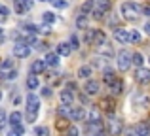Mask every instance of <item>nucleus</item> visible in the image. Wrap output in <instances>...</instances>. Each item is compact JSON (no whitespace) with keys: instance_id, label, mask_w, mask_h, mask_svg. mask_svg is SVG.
Here are the masks:
<instances>
[{"instance_id":"obj_1","label":"nucleus","mask_w":150,"mask_h":136,"mask_svg":"<svg viewBox=\"0 0 150 136\" xmlns=\"http://www.w3.org/2000/svg\"><path fill=\"white\" fill-rule=\"evenodd\" d=\"M25 104H27V121L34 123L38 117V112H40V96L30 91L25 98Z\"/></svg>"},{"instance_id":"obj_2","label":"nucleus","mask_w":150,"mask_h":136,"mask_svg":"<svg viewBox=\"0 0 150 136\" xmlns=\"http://www.w3.org/2000/svg\"><path fill=\"white\" fill-rule=\"evenodd\" d=\"M120 11H122V15H124L125 19H137L141 13H143V8L139 6L137 2H124L122 4V8H120Z\"/></svg>"},{"instance_id":"obj_3","label":"nucleus","mask_w":150,"mask_h":136,"mask_svg":"<svg viewBox=\"0 0 150 136\" xmlns=\"http://www.w3.org/2000/svg\"><path fill=\"white\" fill-rule=\"evenodd\" d=\"M0 77H2V80H8V81L17 77V68H15V64H13L11 59H6L0 64Z\"/></svg>"},{"instance_id":"obj_4","label":"nucleus","mask_w":150,"mask_h":136,"mask_svg":"<svg viewBox=\"0 0 150 136\" xmlns=\"http://www.w3.org/2000/svg\"><path fill=\"white\" fill-rule=\"evenodd\" d=\"M116 64H118V68H120L122 72L129 70V66H131V53L125 51V49H122V51L116 55Z\"/></svg>"},{"instance_id":"obj_5","label":"nucleus","mask_w":150,"mask_h":136,"mask_svg":"<svg viewBox=\"0 0 150 136\" xmlns=\"http://www.w3.org/2000/svg\"><path fill=\"white\" fill-rule=\"evenodd\" d=\"M110 6H112V4H110V0H95V10L91 11V15L95 19H101L103 15L110 10Z\"/></svg>"},{"instance_id":"obj_6","label":"nucleus","mask_w":150,"mask_h":136,"mask_svg":"<svg viewBox=\"0 0 150 136\" xmlns=\"http://www.w3.org/2000/svg\"><path fill=\"white\" fill-rule=\"evenodd\" d=\"M11 53H13V57H17V59H27V57L30 55V45L21 44V42H15Z\"/></svg>"},{"instance_id":"obj_7","label":"nucleus","mask_w":150,"mask_h":136,"mask_svg":"<svg viewBox=\"0 0 150 136\" xmlns=\"http://www.w3.org/2000/svg\"><path fill=\"white\" fill-rule=\"evenodd\" d=\"M122 130H124V123H122L118 117H112V115H110V119H108V133H110V136H120Z\"/></svg>"},{"instance_id":"obj_8","label":"nucleus","mask_w":150,"mask_h":136,"mask_svg":"<svg viewBox=\"0 0 150 136\" xmlns=\"http://www.w3.org/2000/svg\"><path fill=\"white\" fill-rule=\"evenodd\" d=\"M135 80L139 81L141 85L150 83V68H144V66L137 68V72H135Z\"/></svg>"},{"instance_id":"obj_9","label":"nucleus","mask_w":150,"mask_h":136,"mask_svg":"<svg viewBox=\"0 0 150 136\" xmlns=\"http://www.w3.org/2000/svg\"><path fill=\"white\" fill-rule=\"evenodd\" d=\"M69 117L72 119V121H84L86 119V110L82 106H70Z\"/></svg>"},{"instance_id":"obj_10","label":"nucleus","mask_w":150,"mask_h":136,"mask_svg":"<svg viewBox=\"0 0 150 136\" xmlns=\"http://www.w3.org/2000/svg\"><path fill=\"white\" fill-rule=\"evenodd\" d=\"M13 8L19 15L25 13V11L33 10V0H13Z\"/></svg>"},{"instance_id":"obj_11","label":"nucleus","mask_w":150,"mask_h":136,"mask_svg":"<svg viewBox=\"0 0 150 136\" xmlns=\"http://www.w3.org/2000/svg\"><path fill=\"white\" fill-rule=\"evenodd\" d=\"M91 44L95 45V47H101V45H105V44H106V34L103 32V30H97V29H93Z\"/></svg>"},{"instance_id":"obj_12","label":"nucleus","mask_w":150,"mask_h":136,"mask_svg":"<svg viewBox=\"0 0 150 136\" xmlns=\"http://www.w3.org/2000/svg\"><path fill=\"white\" fill-rule=\"evenodd\" d=\"M59 98H61V106H72V102H74V95H72V91H69V89H63L61 93H59Z\"/></svg>"},{"instance_id":"obj_13","label":"nucleus","mask_w":150,"mask_h":136,"mask_svg":"<svg viewBox=\"0 0 150 136\" xmlns=\"http://www.w3.org/2000/svg\"><path fill=\"white\" fill-rule=\"evenodd\" d=\"M86 133H88V136H103V125L101 123H88Z\"/></svg>"},{"instance_id":"obj_14","label":"nucleus","mask_w":150,"mask_h":136,"mask_svg":"<svg viewBox=\"0 0 150 136\" xmlns=\"http://www.w3.org/2000/svg\"><path fill=\"white\" fill-rule=\"evenodd\" d=\"M114 38H116V42H120V44H129V32L125 29H114Z\"/></svg>"},{"instance_id":"obj_15","label":"nucleus","mask_w":150,"mask_h":136,"mask_svg":"<svg viewBox=\"0 0 150 136\" xmlns=\"http://www.w3.org/2000/svg\"><path fill=\"white\" fill-rule=\"evenodd\" d=\"M84 91H86V95H97V93H99V81H95V80H86Z\"/></svg>"},{"instance_id":"obj_16","label":"nucleus","mask_w":150,"mask_h":136,"mask_svg":"<svg viewBox=\"0 0 150 136\" xmlns=\"http://www.w3.org/2000/svg\"><path fill=\"white\" fill-rule=\"evenodd\" d=\"M8 123H10L11 127H15V125H23V114L21 112H11L10 115H8Z\"/></svg>"},{"instance_id":"obj_17","label":"nucleus","mask_w":150,"mask_h":136,"mask_svg":"<svg viewBox=\"0 0 150 136\" xmlns=\"http://www.w3.org/2000/svg\"><path fill=\"white\" fill-rule=\"evenodd\" d=\"M135 104L137 106H141V108H148V104H150V98H148V95H143V93H139V95H135Z\"/></svg>"},{"instance_id":"obj_18","label":"nucleus","mask_w":150,"mask_h":136,"mask_svg":"<svg viewBox=\"0 0 150 136\" xmlns=\"http://www.w3.org/2000/svg\"><path fill=\"white\" fill-rule=\"evenodd\" d=\"M70 45H69V42H61V44L57 45V55L59 57H69L70 55Z\"/></svg>"},{"instance_id":"obj_19","label":"nucleus","mask_w":150,"mask_h":136,"mask_svg":"<svg viewBox=\"0 0 150 136\" xmlns=\"http://www.w3.org/2000/svg\"><path fill=\"white\" fill-rule=\"evenodd\" d=\"M135 134L137 136H150V127L146 123H137L135 125Z\"/></svg>"},{"instance_id":"obj_20","label":"nucleus","mask_w":150,"mask_h":136,"mask_svg":"<svg viewBox=\"0 0 150 136\" xmlns=\"http://www.w3.org/2000/svg\"><path fill=\"white\" fill-rule=\"evenodd\" d=\"M44 70H46L44 61H34V63L30 64V74H34V76H36V74H42Z\"/></svg>"},{"instance_id":"obj_21","label":"nucleus","mask_w":150,"mask_h":136,"mask_svg":"<svg viewBox=\"0 0 150 136\" xmlns=\"http://www.w3.org/2000/svg\"><path fill=\"white\" fill-rule=\"evenodd\" d=\"M44 63H46V66H57L59 64V55L57 53H46Z\"/></svg>"},{"instance_id":"obj_22","label":"nucleus","mask_w":150,"mask_h":136,"mask_svg":"<svg viewBox=\"0 0 150 136\" xmlns=\"http://www.w3.org/2000/svg\"><path fill=\"white\" fill-rule=\"evenodd\" d=\"M91 74H93V68L88 66V64L78 68V77H82V80H89V76H91Z\"/></svg>"},{"instance_id":"obj_23","label":"nucleus","mask_w":150,"mask_h":136,"mask_svg":"<svg viewBox=\"0 0 150 136\" xmlns=\"http://www.w3.org/2000/svg\"><path fill=\"white\" fill-rule=\"evenodd\" d=\"M93 10H95V0H86V2L82 4V15L91 13Z\"/></svg>"},{"instance_id":"obj_24","label":"nucleus","mask_w":150,"mask_h":136,"mask_svg":"<svg viewBox=\"0 0 150 136\" xmlns=\"http://www.w3.org/2000/svg\"><path fill=\"white\" fill-rule=\"evenodd\" d=\"M88 123H101V112L97 108H91V112L88 115Z\"/></svg>"},{"instance_id":"obj_25","label":"nucleus","mask_w":150,"mask_h":136,"mask_svg":"<svg viewBox=\"0 0 150 136\" xmlns=\"http://www.w3.org/2000/svg\"><path fill=\"white\" fill-rule=\"evenodd\" d=\"M122 91H124V81L122 80H116L114 83H110V93L112 95H120Z\"/></svg>"},{"instance_id":"obj_26","label":"nucleus","mask_w":150,"mask_h":136,"mask_svg":"<svg viewBox=\"0 0 150 136\" xmlns=\"http://www.w3.org/2000/svg\"><path fill=\"white\" fill-rule=\"evenodd\" d=\"M103 80H105V83H114V81H116V74L112 72V70L110 68H105V72H103Z\"/></svg>"},{"instance_id":"obj_27","label":"nucleus","mask_w":150,"mask_h":136,"mask_svg":"<svg viewBox=\"0 0 150 136\" xmlns=\"http://www.w3.org/2000/svg\"><path fill=\"white\" fill-rule=\"evenodd\" d=\"M38 76H34V74H30L29 77H27V87L30 89V91H34V89H38Z\"/></svg>"},{"instance_id":"obj_28","label":"nucleus","mask_w":150,"mask_h":136,"mask_svg":"<svg viewBox=\"0 0 150 136\" xmlns=\"http://www.w3.org/2000/svg\"><path fill=\"white\" fill-rule=\"evenodd\" d=\"M23 29H25V32L30 34V36H36V34L40 32V27H38V25H33V23H27Z\"/></svg>"},{"instance_id":"obj_29","label":"nucleus","mask_w":150,"mask_h":136,"mask_svg":"<svg viewBox=\"0 0 150 136\" xmlns=\"http://www.w3.org/2000/svg\"><path fill=\"white\" fill-rule=\"evenodd\" d=\"M127 32H129V42H131V44H139V42L143 40V36H141L139 30L131 29V30H127Z\"/></svg>"},{"instance_id":"obj_30","label":"nucleus","mask_w":150,"mask_h":136,"mask_svg":"<svg viewBox=\"0 0 150 136\" xmlns=\"http://www.w3.org/2000/svg\"><path fill=\"white\" fill-rule=\"evenodd\" d=\"M76 27L82 29V30L88 29V15H78L76 17Z\"/></svg>"},{"instance_id":"obj_31","label":"nucleus","mask_w":150,"mask_h":136,"mask_svg":"<svg viewBox=\"0 0 150 136\" xmlns=\"http://www.w3.org/2000/svg\"><path fill=\"white\" fill-rule=\"evenodd\" d=\"M42 19H44V23L46 25H51V23H55V13L53 11H44V13H42Z\"/></svg>"},{"instance_id":"obj_32","label":"nucleus","mask_w":150,"mask_h":136,"mask_svg":"<svg viewBox=\"0 0 150 136\" xmlns=\"http://www.w3.org/2000/svg\"><path fill=\"white\" fill-rule=\"evenodd\" d=\"M143 63H144V59H143V55L141 53H133L131 55V64H135V66H143Z\"/></svg>"},{"instance_id":"obj_33","label":"nucleus","mask_w":150,"mask_h":136,"mask_svg":"<svg viewBox=\"0 0 150 136\" xmlns=\"http://www.w3.org/2000/svg\"><path fill=\"white\" fill-rule=\"evenodd\" d=\"M50 4L53 8H59V10H63V8L69 6V2H67V0H50Z\"/></svg>"},{"instance_id":"obj_34","label":"nucleus","mask_w":150,"mask_h":136,"mask_svg":"<svg viewBox=\"0 0 150 136\" xmlns=\"http://www.w3.org/2000/svg\"><path fill=\"white\" fill-rule=\"evenodd\" d=\"M34 134L36 136H50V129L48 127H36V129H34Z\"/></svg>"},{"instance_id":"obj_35","label":"nucleus","mask_w":150,"mask_h":136,"mask_svg":"<svg viewBox=\"0 0 150 136\" xmlns=\"http://www.w3.org/2000/svg\"><path fill=\"white\" fill-rule=\"evenodd\" d=\"M65 136H80V130H78V127H76V125H70L69 129H67Z\"/></svg>"},{"instance_id":"obj_36","label":"nucleus","mask_w":150,"mask_h":136,"mask_svg":"<svg viewBox=\"0 0 150 136\" xmlns=\"http://www.w3.org/2000/svg\"><path fill=\"white\" fill-rule=\"evenodd\" d=\"M103 108H105L106 112H110V114H112V110H114V102H112V98H105V100H103Z\"/></svg>"},{"instance_id":"obj_37","label":"nucleus","mask_w":150,"mask_h":136,"mask_svg":"<svg viewBox=\"0 0 150 136\" xmlns=\"http://www.w3.org/2000/svg\"><path fill=\"white\" fill-rule=\"evenodd\" d=\"M69 112H70L69 106H59L57 108V115L59 117H69Z\"/></svg>"},{"instance_id":"obj_38","label":"nucleus","mask_w":150,"mask_h":136,"mask_svg":"<svg viewBox=\"0 0 150 136\" xmlns=\"http://www.w3.org/2000/svg\"><path fill=\"white\" fill-rule=\"evenodd\" d=\"M78 44H80V42H78V36H76V34H72V36H70V42H69L70 49H78V47H80Z\"/></svg>"},{"instance_id":"obj_39","label":"nucleus","mask_w":150,"mask_h":136,"mask_svg":"<svg viewBox=\"0 0 150 136\" xmlns=\"http://www.w3.org/2000/svg\"><path fill=\"white\" fill-rule=\"evenodd\" d=\"M6 123H8V115H6V112H4V110H0V129H4Z\"/></svg>"},{"instance_id":"obj_40","label":"nucleus","mask_w":150,"mask_h":136,"mask_svg":"<svg viewBox=\"0 0 150 136\" xmlns=\"http://www.w3.org/2000/svg\"><path fill=\"white\" fill-rule=\"evenodd\" d=\"M8 15H10V10H8V8L4 6V4H0V19L4 21V19L8 17Z\"/></svg>"},{"instance_id":"obj_41","label":"nucleus","mask_w":150,"mask_h":136,"mask_svg":"<svg viewBox=\"0 0 150 136\" xmlns=\"http://www.w3.org/2000/svg\"><path fill=\"white\" fill-rule=\"evenodd\" d=\"M11 133H15V134L23 136V134H25V129H23V125H15V127H13V130H11Z\"/></svg>"},{"instance_id":"obj_42","label":"nucleus","mask_w":150,"mask_h":136,"mask_svg":"<svg viewBox=\"0 0 150 136\" xmlns=\"http://www.w3.org/2000/svg\"><path fill=\"white\" fill-rule=\"evenodd\" d=\"M40 95H42V96H46V98H50V96H51V89H50V87H44Z\"/></svg>"},{"instance_id":"obj_43","label":"nucleus","mask_w":150,"mask_h":136,"mask_svg":"<svg viewBox=\"0 0 150 136\" xmlns=\"http://www.w3.org/2000/svg\"><path fill=\"white\" fill-rule=\"evenodd\" d=\"M40 32H44V34H50V32H51V27H50V25H44V27H40Z\"/></svg>"},{"instance_id":"obj_44","label":"nucleus","mask_w":150,"mask_h":136,"mask_svg":"<svg viewBox=\"0 0 150 136\" xmlns=\"http://www.w3.org/2000/svg\"><path fill=\"white\" fill-rule=\"evenodd\" d=\"M143 13L146 15V17H150V6H144L143 8Z\"/></svg>"},{"instance_id":"obj_45","label":"nucleus","mask_w":150,"mask_h":136,"mask_svg":"<svg viewBox=\"0 0 150 136\" xmlns=\"http://www.w3.org/2000/svg\"><path fill=\"white\" fill-rule=\"evenodd\" d=\"M144 32H146L148 36H150V21H148V23H144Z\"/></svg>"},{"instance_id":"obj_46","label":"nucleus","mask_w":150,"mask_h":136,"mask_svg":"<svg viewBox=\"0 0 150 136\" xmlns=\"http://www.w3.org/2000/svg\"><path fill=\"white\" fill-rule=\"evenodd\" d=\"M19 102H21V96H19V95L13 96V104H19Z\"/></svg>"},{"instance_id":"obj_47","label":"nucleus","mask_w":150,"mask_h":136,"mask_svg":"<svg viewBox=\"0 0 150 136\" xmlns=\"http://www.w3.org/2000/svg\"><path fill=\"white\" fill-rule=\"evenodd\" d=\"M8 136H19V134H15V133H10V134H8Z\"/></svg>"},{"instance_id":"obj_48","label":"nucleus","mask_w":150,"mask_h":136,"mask_svg":"<svg viewBox=\"0 0 150 136\" xmlns=\"http://www.w3.org/2000/svg\"><path fill=\"white\" fill-rule=\"evenodd\" d=\"M127 136H137V134H135V133H129V134H127Z\"/></svg>"},{"instance_id":"obj_49","label":"nucleus","mask_w":150,"mask_h":136,"mask_svg":"<svg viewBox=\"0 0 150 136\" xmlns=\"http://www.w3.org/2000/svg\"><path fill=\"white\" fill-rule=\"evenodd\" d=\"M0 102H2V91H0Z\"/></svg>"},{"instance_id":"obj_50","label":"nucleus","mask_w":150,"mask_h":136,"mask_svg":"<svg viewBox=\"0 0 150 136\" xmlns=\"http://www.w3.org/2000/svg\"><path fill=\"white\" fill-rule=\"evenodd\" d=\"M0 38H2V30H0Z\"/></svg>"},{"instance_id":"obj_51","label":"nucleus","mask_w":150,"mask_h":136,"mask_svg":"<svg viewBox=\"0 0 150 136\" xmlns=\"http://www.w3.org/2000/svg\"><path fill=\"white\" fill-rule=\"evenodd\" d=\"M40 2H46V0H40Z\"/></svg>"},{"instance_id":"obj_52","label":"nucleus","mask_w":150,"mask_h":136,"mask_svg":"<svg viewBox=\"0 0 150 136\" xmlns=\"http://www.w3.org/2000/svg\"><path fill=\"white\" fill-rule=\"evenodd\" d=\"M148 61H150V57H148Z\"/></svg>"}]
</instances>
